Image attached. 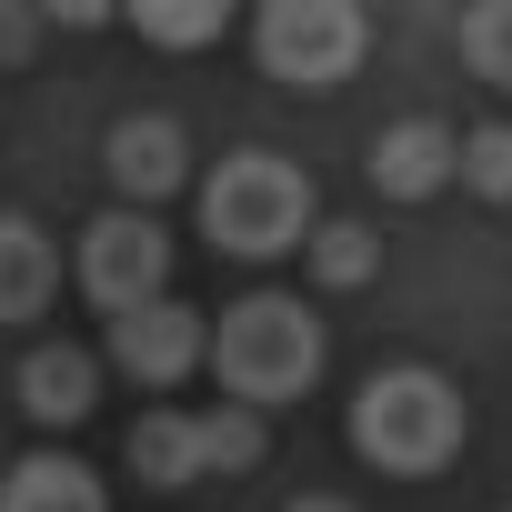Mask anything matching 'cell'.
Here are the masks:
<instances>
[{
  "instance_id": "cell-1",
  "label": "cell",
  "mask_w": 512,
  "mask_h": 512,
  "mask_svg": "<svg viewBox=\"0 0 512 512\" xmlns=\"http://www.w3.org/2000/svg\"><path fill=\"white\" fill-rule=\"evenodd\" d=\"M322 312H302L292 292H251L211 322V372L241 412H272V402H302L322 382Z\"/></svg>"
},
{
  "instance_id": "cell-2",
  "label": "cell",
  "mask_w": 512,
  "mask_h": 512,
  "mask_svg": "<svg viewBox=\"0 0 512 512\" xmlns=\"http://www.w3.org/2000/svg\"><path fill=\"white\" fill-rule=\"evenodd\" d=\"M462 432H472L462 392L442 372H422V362H392V372H372L352 392V452L372 472H392V482H432L462 452Z\"/></svg>"
},
{
  "instance_id": "cell-3",
  "label": "cell",
  "mask_w": 512,
  "mask_h": 512,
  "mask_svg": "<svg viewBox=\"0 0 512 512\" xmlns=\"http://www.w3.org/2000/svg\"><path fill=\"white\" fill-rule=\"evenodd\" d=\"M201 231H211V251H231V262H282V251H302L322 231L312 221V171L282 161V151H231L201 181Z\"/></svg>"
},
{
  "instance_id": "cell-4",
  "label": "cell",
  "mask_w": 512,
  "mask_h": 512,
  "mask_svg": "<svg viewBox=\"0 0 512 512\" xmlns=\"http://www.w3.org/2000/svg\"><path fill=\"white\" fill-rule=\"evenodd\" d=\"M362 41H372V21L352 0H272L251 21V51H262V71L282 91H342L362 71Z\"/></svg>"
},
{
  "instance_id": "cell-5",
  "label": "cell",
  "mask_w": 512,
  "mask_h": 512,
  "mask_svg": "<svg viewBox=\"0 0 512 512\" xmlns=\"http://www.w3.org/2000/svg\"><path fill=\"white\" fill-rule=\"evenodd\" d=\"M81 292L121 322V312H151L171 302V231L151 211H101L81 231Z\"/></svg>"
},
{
  "instance_id": "cell-6",
  "label": "cell",
  "mask_w": 512,
  "mask_h": 512,
  "mask_svg": "<svg viewBox=\"0 0 512 512\" xmlns=\"http://www.w3.org/2000/svg\"><path fill=\"white\" fill-rule=\"evenodd\" d=\"M111 362H121L141 392H171V382H191V372L211 362V322H201L191 302H151V312H121V322H111Z\"/></svg>"
},
{
  "instance_id": "cell-7",
  "label": "cell",
  "mask_w": 512,
  "mask_h": 512,
  "mask_svg": "<svg viewBox=\"0 0 512 512\" xmlns=\"http://www.w3.org/2000/svg\"><path fill=\"white\" fill-rule=\"evenodd\" d=\"M452 181H462V131H452V121L412 111V121H392V131L372 141V191H382V201H432V191H452Z\"/></svg>"
},
{
  "instance_id": "cell-8",
  "label": "cell",
  "mask_w": 512,
  "mask_h": 512,
  "mask_svg": "<svg viewBox=\"0 0 512 512\" xmlns=\"http://www.w3.org/2000/svg\"><path fill=\"white\" fill-rule=\"evenodd\" d=\"M101 161H111V191H121V211H151V201H171V191L191 181V141H181V121H161V111L121 121Z\"/></svg>"
},
{
  "instance_id": "cell-9",
  "label": "cell",
  "mask_w": 512,
  "mask_h": 512,
  "mask_svg": "<svg viewBox=\"0 0 512 512\" xmlns=\"http://www.w3.org/2000/svg\"><path fill=\"white\" fill-rule=\"evenodd\" d=\"M91 402H101V362H91L81 342H41V352L21 362V412H31L41 432L91 422Z\"/></svg>"
},
{
  "instance_id": "cell-10",
  "label": "cell",
  "mask_w": 512,
  "mask_h": 512,
  "mask_svg": "<svg viewBox=\"0 0 512 512\" xmlns=\"http://www.w3.org/2000/svg\"><path fill=\"white\" fill-rule=\"evenodd\" d=\"M0 512H111V492L71 452H21L11 472H0Z\"/></svg>"
},
{
  "instance_id": "cell-11",
  "label": "cell",
  "mask_w": 512,
  "mask_h": 512,
  "mask_svg": "<svg viewBox=\"0 0 512 512\" xmlns=\"http://www.w3.org/2000/svg\"><path fill=\"white\" fill-rule=\"evenodd\" d=\"M51 292H61V251L41 241V221L0 211V322H31V312H51Z\"/></svg>"
},
{
  "instance_id": "cell-12",
  "label": "cell",
  "mask_w": 512,
  "mask_h": 512,
  "mask_svg": "<svg viewBox=\"0 0 512 512\" xmlns=\"http://www.w3.org/2000/svg\"><path fill=\"white\" fill-rule=\"evenodd\" d=\"M121 462H131L151 492L201 482V412H141V422L121 432Z\"/></svg>"
},
{
  "instance_id": "cell-13",
  "label": "cell",
  "mask_w": 512,
  "mask_h": 512,
  "mask_svg": "<svg viewBox=\"0 0 512 512\" xmlns=\"http://www.w3.org/2000/svg\"><path fill=\"white\" fill-rule=\"evenodd\" d=\"M302 251H312V282H322V292H362V282L382 272V231H372V221H322Z\"/></svg>"
},
{
  "instance_id": "cell-14",
  "label": "cell",
  "mask_w": 512,
  "mask_h": 512,
  "mask_svg": "<svg viewBox=\"0 0 512 512\" xmlns=\"http://www.w3.org/2000/svg\"><path fill=\"white\" fill-rule=\"evenodd\" d=\"M272 452V432H262V412H241V402H211L201 412V472H251V462H262Z\"/></svg>"
},
{
  "instance_id": "cell-15",
  "label": "cell",
  "mask_w": 512,
  "mask_h": 512,
  "mask_svg": "<svg viewBox=\"0 0 512 512\" xmlns=\"http://www.w3.org/2000/svg\"><path fill=\"white\" fill-rule=\"evenodd\" d=\"M131 31H141V41H161V51H201V41H221V31H231V11H221V0H141Z\"/></svg>"
},
{
  "instance_id": "cell-16",
  "label": "cell",
  "mask_w": 512,
  "mask_h": 512,
  "mask_svg": "<svg viewBox=\"0 0 512 512\" xmlns=\"http://www.w3.org/2000/svg\"><path fill=\"white\" fill-rule=\"evenodd\" d=\"M462 191L512 201V121H472L462 131Z\"/></svg>"
},
{
  "instance_id": "cell-17",
  "label": "cell",
  "mask_w": 512,
  "mask_h": 512,
  "mask_svg": "<svg viewBox=\"0 0 512 512\" xmlns=\"http://www.w3.org/2000/svg\"><path fill=\"white\" fill-rule=\"evenodd\" d=\"M462 61L482 81H512V0H482V11H462Z\"/></svg>"
},
{
  "instance_id": "cell-18",
  "label": "cell",
  "mask_w": 512,
  "mask_h": 512,
  "mask_svg": "<svg viewBox=\"0 0 512 512\" xmlns=\"http://www.w3.org/2000/svg\"><path fill=\"white\" fill-rule=\"evenodd\" d=\"M41 31H51V21H41V11H0V61H21V51H31V41H41Z\"/></svg>"
},
{
  "instance_id": "cell-19",
  "label": "cell",
  "mask_w": 512,
  "mask_h": 512,
  "mask_svg": "<svg viewBox=\"0 0 512 512\" xmlns=\"http://www.w3.org/2000/svg\"><path fill=\"white\" fill-rule=\"evenodd\" d=\"M292 512H352V502H342V492H302Z\"/></svg>"
},
{
  "instance_id": "cell-20",
  "label": "cell",
  "mask_w": 512,
  "mask_h": 512,
  "mask_svg": "<svg viewBox=\"0 0 512 512\" xmlns=\"http://www.w3.org/2000/svg\"><path fill=\"white\" fill-rule=\"evenodd\" d=\"M0 472H11V462H0Z\"/></svg>"
}]
</instances>
